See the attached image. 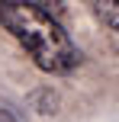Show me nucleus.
Returning a JSON list of instances; mask_svg holds the SVG:
<instances>
[{"label": "nucleus", "instance_id": "f257e3e1", "mask_svg": "<svg viewBox=\"0 0 119 122\" xmlns=\"http://www.w3.org/2000/svg\"><path fill=\"white\" fill-rule=\"evenodd\" d=\"M0 23L3 29L29 51L42 71L64 74L81 64V51L64 32V26L39 3H0Z\"/></svg>", "mask_w": 119, "mask_h": 122}, {"label": "nucleus", "instance_id": "f03ea898", "mask_svg": "<svg viewBox=\"0 0 119 122\" xmlns=\"http://www.w3.org/2000/svg\"><path fill=\"white\" fill-rule=\"evenodd\" d=\"M93 10H97V16H100L106 26L119 29V3H93Z\"/></svg>", "mask_w": 119, "mask_h": 122}, {"label": "nucleus", "instance_id": "7ed1b4c3", "mask_svg": "<svg viewBox=\"0 0 119 122\" xmlns=\"http://www.w3.org/2000/svg\"><path fill=\"white\" fill-rule=\"evenodd\" d=\"M0 122H19L16 116H13V112L10 109H0Z\"/></svg>", "mask_w": 119, "mask_h": 122}]
</instances>
